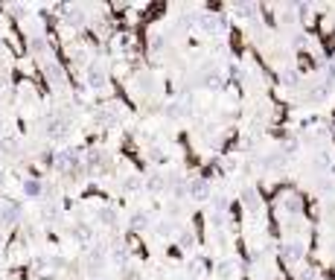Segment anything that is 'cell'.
I'll list each match as a JSON object with an SVG mask.
<instances>
[{
    "label": "cell",
    "instance_id": "2",
    "mask_svg": "<svg viewBox=\"0 0 335 280\" xmlns=\"http://www.w3.org/2000/svg\"><path fill=\"white\" fill-rule=\"evenodd\" d=\"M88 85H91L93 91H105V88H108V76H105V70L93 64V67L88 70Z\"/></svg>",
    "mask_w": 335,
    "mask_h": 280
},
{
    "label": "cell",
    "instance_id": "4",
    "mask_svg": "<svg viewBox=\"0 0 335 280\" xmlns=\"http://www.w3.org/2000/svg\"><path fill=\"white\" fill-rule=\"evenodd\" d=\"M47 79H53L56 85H61V82H64V76H61V67H58V64H47Z\"/></svg>",
    "mask_w": 335,
    "mask_h": 280
},
{
    "label": "cell",
    "instance_id": "1",
    "mask_svg": "<svg viewBox=\"0 0 335 280\" xmlns=\"http://www.w3.org/2000/svg\"><path fill=\"white\" fill-rule=\"evenodd\" d=\"M18 219H21V207L12 204V201H3V204H0V225L9 228V225H15Z\"/></svg>",
    "mask_w": 335,
    "mask_h": 280
},
{
    "label": "cell",
    "instance_id": "6",
    "mask_svg": "<svg viewBox=\"0 0 335 280\" xmlns=\"http://www.w3.org/2000/svg\"><path fill=\"white\" fill-rule=\"evenodd\" d=\"M88 266H91V271H93V268H102V266H105V257H102V254H91Z\"/></svg>",
    "mask_w": 335,
    "mask_h": 280
},
{
    "label": "cell",
    "instance_id": "3",
    "mask_svg": "<svg viewBox=\"0 0 335 280\" xmlns=\"http://www.w3.org/2000/svg\"><path fill=\"white\" fill-rule=\"evenodd\" d=\"M41 193H44L41 181H35V178H26V181H23V196L26 198H38Z\"/></svg>",
    "mask_w": 335,
    "mask_h": 280
},
{
    "label": "cell",
    "instance_id": "8",
    "mask_svg": "<svg viewBox=\"0 0 335 280\" xmlns=\"http://www.w3.org/2000/svg\"><path fill=\"white\" fill-rule=\"evenodd\" d=\"M134 228H140V225H146V213H134Z\"/></svg>",
    "mask_w": 335,
    "mask_h": 280
},
{
    "label": "cell",
    "instance_id": "7",
    "mask_svg": "<svg viewBox=\"0 0 335 280\" xmlns=\"http://www.w3.org/2000/svg\"><path fill=\"white\" fill-rule=\"evenodd\" d=\"M193 196H196V198H204V196H207V190H204V184H201V181H196V184H193Z\"/></svg>",
    "mask_w": 335,
    "mask_h": 280
},
{
    "label": "cell",
    "instance_id": "9",
    "mask_svg": "<svg viewBox=\"0 0 335 280\" xmlns=\"http://www.w3.org/2000/svg\"><path fill=\"white\" fill-rule=\"evenodd\" d=\"M96 280H105V277H96Z\"/></svg>",
    "mask_w": 335,
    "mask_h": 280
},
{
    "label": "cell",
    "instance_id": "5",
    "mask_svg": "<svg viewBox=\"0 0 335 280\" xmlns=\"http://www.w3.org/2000/svg\"><path fill=\"white\" fill-rule=\"evenodd\" d=\"M99 222H102V225H114V222H117V213L111 207L99 210Z\"/></svg>",
    "mask_w": 335,
    "mask_h": 280
}]
</instances>
